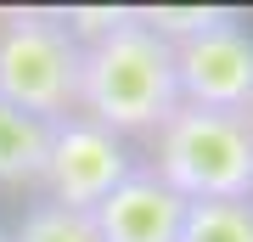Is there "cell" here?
<instances>
[{"instance_id": "6da1fadb", "label": "cell", "mask_w": 253, "mask_h": 242, "mask_svg": "<svg viewBox=\"0 0 253 242\" xmlns=\"http://www.w3.org/2000/svg\"><path fill=\"white\" fill-rule=\"evenodd\" d=\"M180 107L174 90V51L135 11L113 34L79 45V118L113 130L118 141L141 130H163Z\"/></svg>"}, {"instance_id": "7a4b0ae2", "label": "cell", "mask_w": 253, "mask_h": 242, "mask_svg": "<svg viewBox=\"0 0 253 242\" xmlns=\"http://www.w3.org/2000/svg\"><path fill=\"white\" fill-rule=\"evenodd\" d=\"M152 175L180 203H253V135L242 113L174 107L158 130Z\"/></svg>"}, {"instance_id": "3957f363", "label": "cell", "mask_w": 253, "mask_h": 242, "mask_svg": "<svg viewBox=\"0 0 253 242\" xmlns=\"http://www.w3.org/2000/svg\"><path fill=\"white\" fill-rule=\"evenodd\" d=\"M0 101L28 118H62L79 113V40L62 23L11 17L0 28Z\"/></svg>"}, {"instance_id": "277c9868", "label": "cell", "mask_w": 253, "mask_h": 242, "mask_svg": "<svg viewBox=\"0 0 253 242\" xmlns=\"http://www.w3.org/2000/svg\"><path fill=\"white\" fill-rule=\"evenodd\" d=\"M141 163L129 158V146L118 141L113 130L90 124V118H62V124H51V158H45V192L56 208H68V214H90V208L107 197L113 186H124L129 175H135Z\"/></svg>"}, {"instance_id": "5b68a950", "label": "cell", "mask_w": 253, "mask_h": 242, "mask_svg": "<svg viewBox=\"0 0 253 242\" xmlns=\"http://www.w3.org/2000/svg\"><path fill=\"white\" fill-rule=\"evenodd\" d=\"M174 51V90L180 107L203 113H248L253 107V34L242 23H219Z\"/></svg>"}, {"instance_id": "8992f818", "label": "cell", "mask_w": 253, "mask_h": 242, "mask_svg": "<svg viewBox=\"0 0 253 242\" xmlns=\"http://www.w3.org/2000/svg\"><path fill=\"white\" fill-rule=\"evenodd\" d=\"M180 220H186V203L152 169H135L124 186H113L90 208V225L101 242H180Z\"/></svg>"}, {"instance_id": "52a82bcc", "label": "cell", "mask_w": 253, "mask_h": 242, "mask_svg": "<svg viewBox=\"0 0 253 242\" xmlns=\"http://www.w3.org/2000/svg\"><path fill=\"white\" fill-rule=\"evenodd\" d=\"M45 158H51V124L0 101V186L40 180L45 175Z\"/></svg>"}, {"instance_id": "ba28073f", "label": "cell", "mask_w": 253, "mask_h": 242, "mask_svg": "<svg viewBox=\"0 0 253 242\" xmlns=\"http://www.w3.org/2000/svg\"><path fill=\"white\" fill-rule=\"evenodd\" d=\"M180 242H253V203H186Z\"/></svg>"}, {"instance_id": "9c48e42d", "label": "cell", "mask_w": 253, "mask_h": 242, "mask_svg": "<svg viewBox=\"0 0 253 242\" xmlns=\"http://www.w3.org/2000/svg\"><path fill=\"white\" fill-rule=\"evenodd\" d=\"M11 242H101L90 214H68L56 203H34L23 214V225L11 231Z\"/></svg>"}, {"instance_id": "30bf717a", "label": "cell", "mask_w": 253, "mask_h": 242, "mask_svg": "<svg viewBox=\"0 0 253 242\" xmlns=\"http://www.w3.org/2000/svg\"><path fill=\"white\" fill-rule=\"evenodd\" d=\"M242 124H248V135H253V107H248V113H242Z\"/></svg>"}, {"instance_id": "8fae6325", "label": "cell", "mask_w": 253, "mask_h": 242, "mask_svg": "<svg viewBox=\"0 0 253 242\" xmlns=\"http://www.w3.org/2000/svg\"><path fill=\"white\" fill-rule=\"evenodd\" d=\"M0 242H11V231H0Z\"/></svg>"}]
</instances>
